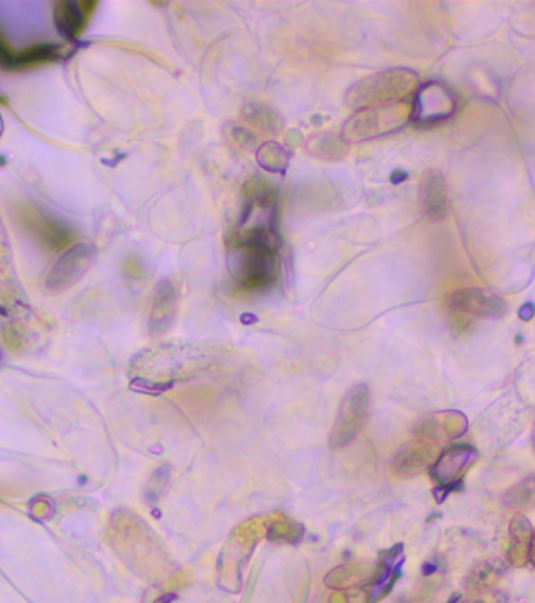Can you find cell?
I'll return each instance as SVG.
<instances>
[{
	"instance_id": "obj_10",
	"label": "cell",
	"mask_w": 535,
	"mask_h": 603,
	"mask_svg": "<svg viewBox=\"0 0 535 603\" xmlns=\"http://www.w3.org/2000/svg\"><path fill=\"white\" fill-rule=\"evenodd\" d=\"M438 458V446L425 440H415L397 450L391 467L401 478H413L425 468H431Z\"/></svg>"
},
{
	"instance_id": "obj_6",
	"label": "cell",
	"mask_w": 535,
	"mask_h": 603,
	"mask_svg": "<svg viewBox=\"0 0 535 603\" xmlns=\"http://www.w3.org/2000/svg\"><path fill=\"white\" fill-rule=\"evenodd\" d=\"M447 305L452 312L486 320H501L508 310L504 298L485 288L457 290L447 298Z\"/></svg>"
},
{
	"instance_id": "obj_3",
	"label": "cell",
	"mask_w": 535,
	"mask_h": 603,
	"mask_svg": "<svg viewBox=\"0 0 535 603\" xmlns=\"http://www.w3.org/2000/svg\"><path fill=\"white\" fill-rule=\"evenodd\" d=\"M275 250L253 243H236L228 255L233 278L247 288H261L275 278Z\"/></svg>"
},
{
	"instance_id": "obj_25",
	"label": "cell",
	"mask_w": 535,
	"mask_h": 603,
	"mask_svg": "<svg viewBox=\"0 0 535 603\" xmlns=\"http://www.w3.org/2000/svg\"><path fill=\"white\" fill-rule=\"evenodd\" d=\"M168 478H170V468L165 467V465L160 467L159 470L151 476L149 484L146 487V501L149 505H154L160 499V495L165 491Z\"/></svg>"
},
{
	"instance_id": "obj_16",
	"label": "cell",
	"mask_w": 535,
	"mask_h": 603,
	"mask_svg": "<svg viewBox=\"0 0 535 603\" xmlns=\"http://www.w3.org/2000/svg\"><path fill=\"white\" fill-rule=\"evenodd\" d=\"M306 151L317 159L340 160L348 154V143L333 132H319L308 139Z\"/></svg>"
},
{
	"instance_id": "obj_27",
	"label": "cell",
	"mask_w": 535,
	"mask_h": 603,
	"mask_svg": "<svg viewBox=\"0 0 535 603\" xmlns=\"http://www.w3.org/2000/svg\"><path fill=\"white\" fill-rule=\"evenodd\" d=\"M463 489V479H459L455 483L447 485H438L433 489V497L437 499V503H445V499L451 495L452 492H459Z\"/></svg>"
},
{
	"instance_id": "obj_9",
	"label": "cell",
	"mask_w": 535,
	"mask_h": 603,
	"mask_svg": "<svg viewBox=\"0 0 535 603\" xmlns=\"http://www.w3.org/2000/svg\"><path fill=\"white\" fill-rule=\"evenodd\" d=\"M478 459V451L471 445H452L447 450L438 454L437 460L431 467L432 478L438 485H447L459 481L463 473Z\"/></svg>"
},
{
	"instance_id": "obj_28",
	"label": "cell",
	"mask_w": 535,
	"mask_h": 603,
	"mask_svg": "<svg viewBox=\"0 0 535 603\" xmlns=\"http://www.w3.org/2000/svg\"><path fill=\"white\" fill-rule=\"evenodd\" d=\"M520 318L524 321H529L532 318V305L531 304L523 306L522 310H520Z\"/></svg>"
},
{
	"instance_id": "obj_22",
	"label": "cell",
	"mask_w": 535,
	"mask_h": 603,
	"mask_svg": "<svg viewBox=\"0 0 535 603\" xmlns=\"http://www.w3.org/2000/svg\"><path fill=\"white\" fill-rule=\"evenodd\" d=\"M223 134L228 140L231 146H234L241 151H257V148L261 146L256 134L248 129L247 126L239 125V123H228L223 128Z\"/></svg>"
},
{
	"instance_id": "obj_8",
	"label": "cell",
	"mask_w": 535,
	"mask_h": 603,
	"mask_svg": "<svg viewBox=\"0 0 535 603\" xmlns=\"http://www.w3.org/2000/svg\"><path fill=\"white\" fill-rule=\"evenodd\" d=\"M403 562H405L403 544H396L378 553L376 574L364 588L366 603H378L383 597L388 596L402 576Z\"/></svg>"
},
{
	"instance_id": "obj_24",
	"label": "cell",
	"mask_w": 535,
	"mask_h": 603,
	"mask_svg": "<svg viewBox=\"0 0 535 603\" xmlns=\"http://www.w3.org/2000/svg\"><path fill=\"white\" fill-rule=\"evenodd\" d=\"M303 527L297 525L291 521L275 522L271 528H269V534L267 537L273 542H291L295 544L302 539L303 536Z\"/></svg>"
},
{
	"instance_id": "obj_20",
	"label": "cell",
	"mask_w": 535,
	"mask_h": 603,
	"mask_svg": "<svg viewBox=\"0 0 535 603\" xmlns=\"http://www.w3.org/2000/svg\"><path fill=\"white\" fill-rule=\"evenodd\" d=\"M242 117L255 129H259L264 134H271V135H277L283 128V120L279 113L264 104L250 103V104L243 105Z\"/></svg>"
},
{
	"instance_id": "obj_23",
	"label": "cell",
	"mask_w": 535,
	"mask_h": 603,
	"mask_svg": "<svg viewBox=\"0 0 535 603\" xmlns=\"http://www.w3.org/2000/svg\"><path fill=\"white\" fill-rule=\"evenodd\" d=\"M534 476H528V478L514 485L512 489H508V492L504 493L502 497V503L512 509H520V507L528 506L529 503L534 499Z\"/></svg>"
},
{
	"instance_id": "obj_1",
	"label": "cell",
	"mask_w": 535,
	"mask_h": 603,
	"mask_svg": "<svg viewBox=\"0 0 535 603\" xmlns=\"http://www.w3.org/2000/svg\"><path fill=\"white\" fill-rule=\"evenodd\" d=\"M419 77L409 68H391L363 77L346 93L348 109L362 111L377 105L396 104L415 95Z\"/></svg>"
},
{
	"instance_id": "obj_26",
	"label": "cell",
	"mask_w": 535,
	"mask_h": 603,
	"mask_svg": "<svg viewBox=\"0 0 535 603\" xmlns=\"http://www.w3.org/2000/svg\"><path fill=\"white\" fill-rule=\"evenodd\" d=\"M508 596L504 591L500 590H482L478 591V596L468 599L463 603H508Z\"/></svg>"
},
{
	"instance_id": "obj_17",
	"label": "cell",
	"mask_w": 535,
	"mask_h": 603,
	"mask_svg": "<svg viewBox=\"0 0 535 603\" xmlns=\"http://www.w3.org/2000/svg\"><path fill=\"white\" fill-rule=\"evenodd\" d=\"M22 217L27 220V227L35 236L40 237L42 243L48 244L52 249L66 247L70 244V236L65 229L57 227L56 223L50 222L48 217H42L38 213H22Z\"/></svg>"
},
{
	"instance_id": "obj_21",
	"label": "cell",
	"mask_w": 535,
	"mask_h": 603,
	"mask_svg": "<svg viewBox=\"0 0 535 603\" xmlns=\"http://www.w3.org/2000/svg\"><path fill=\"white\" fill-rule=\"evenodd\" d=\"M257 164L264 168L269 174H285L289 166V151L285 146L279 145V142H264L257 148Z\"/></svg>"
},
{
	"instance_id": "obj_30",
	"label": "cell",
	"mask_w": 535,
	"mask_h": 603,
	"mask_svg": "<svg viewBox=\"0 0 535 603\" xmlns=\"http://www.w3.org/2000/svg\"><path fill=\"white\" fill-rule=\"evenodd\" d=\"M176 599H178L176 594H165V596L160 597V599H157L154 603H172L174 602Z\"/></svg>"
},
{
	"instance_id": "obj_11",
	"label": "cell",
	"mask_w": 535,
	"mask_h": 603,
	"mask_svg": "<svg viewBox=\"0 0 535 603\" xmlns=\"http://www.w3.org/2000/svg\"><path fill=\"white\" fill-rule=\"evenodd\" d=\"M419 206L427 219L443 220L449 208L447 182L439 170H427L419 180Z\"/></svg>"
},
{
	"instance_id": "obj_29",
	"label": "cell",
	"mask_w": 535,
	"mask_h": 603,
	"mask_svg": "<svg viewBox=\"0 0 535 603\" xmlns=\"http://www.w3.org/2000/svg\"><path fill=\"white\" fill-rule=\"evenodd\" d=\"M437 570V566L435 564H431V562H425L424 566H423V576H429L433 574Z\"/></svg>"
},
{
	"instance_id": "obj_15",
	"label": "cell",
	"mask_w": 535,
	"mask_h": 603,
	"mask_svg": "<svg viewBox=\"0 0 535 603\" xmlns=\"http://www.w3.org/2000/svg\"><path fill=\"white\" fill-rule=\"evenodd\" d=\"M176 310V292L172 283L162 282L156 298H154L153 310H151V321H149V332L154 336H159L172 326Z\"/></svg>"
},
{
	"instance_id": "obj_19",
	"label": "cell",
	"mask_w": 535,
	"mask_h": 603,
	"mask_svg": "<svg viewBox=\"0 0 535 603\" xmlns=\"http://www.w3.org/2000/svg\"><path fill=\"white\" fill-rule=\"evenodd\" d=\"M508 570V561L502 558H493L488 561L482 562L480 566L474 568L471 576L466 578V588L468 590L478 591L488 590L496 580H500Z\"/></svg>"
},
{
	"instance_id": "obj_13",
	"label": "cell",
	"mask_w": 535,
	"mask_h": 603,
	"mask_svg": "<svg viewBox=\"0 0 535 603\" xmlns=\"http://www.w3.org/2000/svg\"><path fill=\"white\" fill-rule=\"evenodd\" d=\"M510 534V548H508V562L516 568H522L526 561H532V552H534V530L528 517L518 515L514 521L510 522L508 527Z\"/></svg>"
},
{
	"instance_id": "obj_31",
	"label": "cell",
	"mask_w": 535,
	"mask_h": 603,
	"mask_svg": "<svg viewBox=\"0 0 535 603\" xmlns=\"http://www.w3.org/2000/svg\"><path fill=\"white\" fill-rule=\"evenodd\" d=\"M460 602H462V594H460V592H454V594H452L451 596V599H449V600H447V602L445 603H460Z\"/></svg>"
},
{
	"instance_id": "obj_14",
	"label": "cell",
	"mask_w": 535,
	"mask_h": 603,
	"mask_svg": "<svg viewBox=\"0 0 535 603\" xmlns=\"http://www.w3.org/2000/svg\"><path fill=\"white\" fill-rule=\"evenodd\" d=\"M95 7L96 4H88V2L57 4L56 13H54L57 27L62 30L63 35L76 38L84 30L85 24L88 21Z\"/></svg>"
},
{
	"instance_id": "obj_32",
	"label": "cell",
	"mask_w": 535,
	"mask_h": 603,
	"mask_svg": "<svg viewBox=\"0 0 535 603\" xmlns=\"http://www.w3.org/2000/svg\"><path fill=\"white\" fill-rule=\"evenodd\" d=\"M403 603H405V602H403Z\"/></svg>"
},
{
	"instance_id": "obj_4",
	"label": "cell",
	"mask_w": 535,
	"mask_h": 603,
	"mask_svg": "<svg viewBox=\"0 0 535 603\" xmlns=\"http://www.w3.org/2000/svg\"><path fill=\"white\" fill-rule=\"evenodd\" d=\"M369 404L371 393L368 385L360 383L348 390V395L340 402V412L330 434V446L333 450L346 448L360 436L368 416Z\"/></svg>"
},
{
	"instance_id": "obj_5",
	"label": "cell",
	"mask_w": 535,
	"mask_h": 603,
	"mask_svg": "<svg viewBox=\"0 0 535 603\" xmlns=\"http://www.w3.org/2000/svg\"><path fill=\"white\" fill-rule=\"evenodd\" d=\"M411 103V119L419 125H432L449 119L457 109L451 90L439 82L423 83L415 91Z\"/></svg>"
},
{
	"instance_id": "obj_18",
	"label": "cell",
	"mask_w": 535,
	"mask_h": 603,
	"mask_svg": "<svg viewBox=\"0 0 535 603\" xmlns=\"http://www.w3.org/2000/svg\"><path fill=\"white\" fill-rule=\"evenodd\" d=\"M16 296L13 271H11V258L8 250L7 236L4 231V225L0 223V312H7L10 304H13Z\"/></svg>"
},
{
	"instance_id": "obj_12",
	"label": "cell",
	"mask_w": 535,
	"mask_h": 603,
	"mask_svg": "<svg viewBox=\"0 0 535 603\" xmlns=\"http://www.w3.org/2000/svg\"><path fill=\"white\" fill-rule=\"evenodd\" d=\"M91 261V249L88 245H77L68 250L62 259H58L56 267L48 277V288L50 291H62L68 286L76 283L80 275L87 271Z\"/></svg>"
},
{
	"instance_id": "obj_7",
	"label": "cell",
	"mask_w": 535,
	"mask_h": 603,
	"mask_svg": "<svg viewBox=\"0 0 535 603\" xmlns=\"http://www.w3.org/2000/svg\"><path fill=\"white\" fill-rule=\"evenodd\" d=\"M468 418L457 410H446L421 416L413 426V436L425 442H447L463 437Z\"/></svg>"
},
{
	"instance_id": "obj_2",
	"label": "cell",
	"mask_w": 535,
	"mask_h": 603,
	"mask_svg": "<svg viewBox=\"0 0 535 603\" xmlns=\"http://www.w3.org/2000/svg\"><path fill=\"white\" fill-rule=\"evenodd\" d=\"M411 119V104L396 103V104L377 105L355 112L342 128L340 137L346 142H366V140L380 139L389 135Z\"/></svg>"
}]
</instances>
